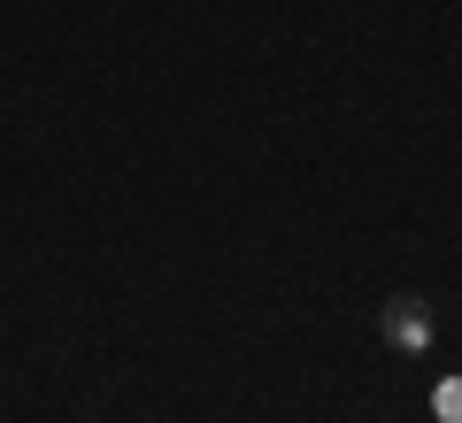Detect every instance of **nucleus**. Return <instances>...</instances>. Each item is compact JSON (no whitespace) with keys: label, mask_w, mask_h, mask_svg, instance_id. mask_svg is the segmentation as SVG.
<instances>
[{"label":"nucleus","mask_w":462,"mask_h":423,"mask_svg":"<svg viewBox=\"0 0 462 423\" xmlns=\"http://www.w3.org/2000/svg\"><path fill=\"white\" fill-rule=\"evenodd\" d=\"M378 331H385V346H393V354H431V339H439V316H431L424 293H393V300L378 308Z\"/></svg>","instance_id":"f257e3e1"},{"label":"nucleus","mask_w":462,"mask_h":423,"mask_svg":"<svg viewBox=\"0 0 462 423\" xmlns=\"http://www.w3.org/2000/svg\"><path fill=\"white\" fill-rule=\"evenodd\" d=\"M439 423H462V385H439Z\"/></svg>","instance_id":"f03ea898"}]
</instances>
